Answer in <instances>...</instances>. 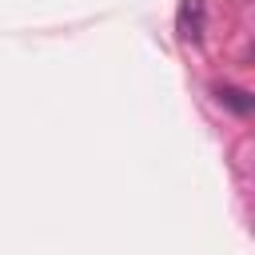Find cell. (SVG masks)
<instances>
[{
  "label": "cell",
  "mask_w": 255,
  "mask_h": 255,
  "mask_svg": "<svg viewBox=\"0 0 255 255\" xmlns=\"http://www.w3.org/2000/svg\"><path fill=\"white\" fill-rule=\"evenodd\" d=\"M215 100H219L223 108H231L235 116H251V112H255L251 92H243V88H235V84H219V88H215Z\"/></svg>",
  "instance_id": "2"
},
{
  "label": "cell",
  "mask_w": 255,
  "mask_h": 255,
  "mask_svg": "<svg viewBox=\"0 0 255 255\" xmlns=\"http://www.w3.org/2000/svg\"><path fill=\"white\" fill-rule=\"evenodd\" d=\"M203 28H207V0H179V12H175L179 40L183 44H199Z\"/></svg>",
  "instance_id": "1"
}]
</instances>
